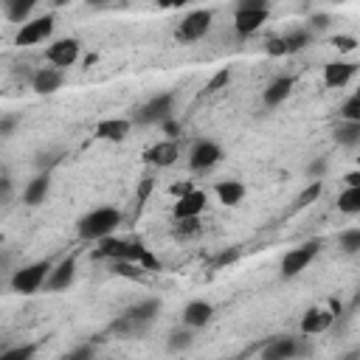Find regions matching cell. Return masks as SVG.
Wrapping results in <instances>:
<instances>
[{
  "instance_id": "obj_1",
  "label": "cell",
  "mask_w": 360,
  "mask_h": 360,
  "mask_svg": "<svg viewBox=\"0 0 360 360\" xmlns=\"http://www.w3.org/2000/svg\"><path fill=\"white\" fill-rule=\"evenodd\" d=\"M118 225H121V211L112 208V205H101V208H93L90 214H84L76 222V233L84 242H98V239L115 233Z\"/></svg>"
},
{
  "instance_id": "obj_2",
  "label": "cell",
  "mask_w": 360,
  "mask_h": 360,
  "mask_svg": "<svg viewBox=\"0 0 360 360\" xmlns=\"http://www.w3.org/2000/svg\"><path fill=\"white\" fill-rule=\"evenodd\" d=\"M172 112H174V93H158L132 112V124H138V127L160 124V121L172 118Z\"/></svg>"
},
{
  "instance_id": "obj_3",
  "label": "cell",
  "mask_w": 360,
  "mask_h": 360,
  "mask_svg": "<svg viewBox=\"0 0 360 360\" xmlns=\"http://www.w3.org/2000/svg\"><path fill=\"white\" fill-rule=\"evenodd\" d=\"M51 267H53V264H51L48 259H39V262H31V264L14 270V276H11V290H14V292H22V295L37 292V290L45 284Z\"/></svg>"
},
{
  "instance_id": "obj_4",
  "label": "cell",
  "mask_w": 360,
  "mask_h": 360,
  "mask_svg": "<svg viewBox=\"0 0 360 360\" xmlns=\"http://www.w3.org/2000/svg\"><path fill=\"white\" fill-rule=\"evenodd\" d=\"M211 20H214V14H211L208 8L188 11V14L180 20V25L174 28V39H177V42H197V39H202V37L211 31Z\"/></svg>"
},
{
  "instance_id": "obj_5",
  "label": "cell",
  "mask_w": 360,
  "mask_h": 360,
  "mask_svg": "<svg viewBox=\"0 0 360 360\" xmlns=\"http://www.w3.org/2000/svg\"><path fill=\"white\" fill-rule=\"evenodd\" d=\"M101 259H127V262H138L141 264V256L146 253V248L141 242H127V239H118V236H104L98 239V250H96Z\"/></svg>"
},
{
  "instance_id": "obj_6",
  "label": "cell",
  "mask_w": 360,
  "mask_h": 360,
  "mask_svg": "<svg viewBox=\"0 0 360 360\" xmlns=\"http://www.w3.org/2000/svg\"><path fill=\"white\" fill-rule=\"evenodd\" d=\"M318 250H321V239H312V242H304V245L287 250L284 259H281V276L284 278H292V276L304 273L309 267V262L318 256Z\"/></svg>"
},
{
  "instance_id": "obj_7",
  "label": "cell",
  "mask_w": 360,
  "mask_h": 360,
  "mask_svg": "<svg viewBox=\"0 0 360 360\" xmlns=\"http://www.w3.org/2000/svg\"><path fill=\"white\" fill-rule=\"evenodd\" d=\"M53 34V14H45V17H34V20H25L20 25V31L14 34V45H37V42H45L48 37Z\"/></svg>"
},
{
  "instance_id": "obj_8",
  "label": "cell",
  "mask_w": 360,
  "mask_h": 360,
  "mask_svg": "<svg viewBox=\"0 0 360 360\" xmlns=\"http://www.w3.org/2000/svg\"><path fill=\"white\" fill-rule=\"evenodd\" d=\"M298 354H309V346L301 343V338H290V335H278L262 349L264 360H287V357H298Z\"/></svg>"
},
{
  "instance_id": "obj_9",
  "label": "cell",
  "mask_w": 360,
  "mask_h": 360,
  "mask_svg": "<svg viewBox=\"0 0 360 360\" xmlns=\"http://www.w3.org/2000/svg\"><path fill=\"white\" fill-rule=\"evenodd\" d=\"M219 160H222V146H219L217 141L202 138V141H197V143L191 146L188 166H191L194 172H208V169H211V166H217Z\"/></svg>"
},
{
  "instance_id": "obj_10",
  "label": "cell",
  "mask_w": 360,
  "mask_h": 360,
  "mask_svg": "<svg viewBox=\"0 0 360 360\" xmlns=\"http://www.w3.org/2000/svg\"><path fill=\"white\" fill-rule=\"evenodd\" d=\"M45 56H48V62L56 65V68H70V65L79 59V39H73V37L56 39V42L48 45Z\"/></svg>"
},
{
  "instance_id": "obj_11",
  "label": "cell",
  "mask_w": 360,
  "mask_h": 360,
  "mask_svg": "<svg viewBox=\"0 0 360 360\" xmlns=\"http://www.w3.org/2000/svg\"><path fill=\"white\" fill-rule=\"evenodd\" d=\"M73 276H76V259L73 256H68V259H62L56 267H51V273H48V278H45V290L48 292H62V290H68L70 284H73Z\"/></svg>"
},
{
  "instance_id": "obj_12",
  "label": "cell",
  "mask_w": 360,
  "mask_h": 360,
  "mask_svg": "<svg viewBox=\"0 0 360 360\" xmlns=\"http://www.w3.org/2000/svg\"><path fill=\"white\" fill-rule=\"evenodd\" d=\"M177 158H180L177 141H158L155 146H149V149L143 152V160H146L149 166H158V169H169Z\"/></svg>"
},
{
  "instance_id": "obj_13",
  "label": "cell",
  "mask_w": 360,
  "mask_h": 360,
  "mask_svg": "<svg viewBox=\"0 0 360 360\" xmlns=\"http://www.w3.org/2000/svg\"><path fill=\"white\" fill-rule=\"evenodd\" d=\"M354 73H357L354 62H329L323 68V84L329 90H340V87H346L354 79Z\"/></svg>"
},
{
  "instance_id": "obj_14",
  "label": "cell",
  "mask_w": 360,
  "mask_h": 360,
  "mask_svg": "<svg viewBox=\"0 0 360 360\" xmlns=\"http://www.w3.org/2000/svg\"><path fill=\"white\" fill-rule=\"evenodd\" d=\"M132 129V118H104L96 124V138L98 141H112L121 143Z\"/></svg>"
},
{
  "instance_id": "obj_15",
  "label": "cell",
  "mask_w": 360,
  "mask_h": 360,
  "mask_svg": "<svg viewBox=\"0 0 360 360\" xmlns=\"http://www.w3.org/2000/svg\"><path fill=\"white\" fill-rule=\"evenodd\" d=\"M205 205H208L205 191L191 188L188 194L177 197V202H174V219H183V217H200V214L205 211Z\"/></svg>"
},
{
  "instance_id": "obj_16",
  "label": "cell",
  "mask_w": 360,
  "mask_h": 360,
  "mask_svg": "<svg viewBox=\"0 0 360 360\" xmlns=\"http://www.w3.org/2000/svg\"><path fill=\"white\" fill-rule=\"evenodd\" d=\"M332 323H335V312H332V309L312 307V309H307L304 318H301V332H304V335H321V332H326Z\"/></svg>"
},
{
  "instance_id": "obj_17",
  "label": "cell",
  "mask_w": 360,
  "mask_h": 360,
  "mask_svg": "<svg viewBox=\"0 0 360 360\" xmlns=\"http://www.w3.org/2000/svg\"><path fill=\"white\" fill-rule=\"evenodd\" d=\"M211 318H214V307H211L208 301H202V298L188 301L186 309H183V323H186L188 329H202Z\"/></svg>"
},
{
  "instance_id": "obj_18",
  "label": "cell",
  "mask_w": 360,
  "mask_h": 360,
  "mask_svg": "<svg viewBox=\"0 0 360 360\" xmlns=\"http://www.w3.org/2000/svg\"><path fill=\"white\" fill-rule=\"evenodd\" d=\"M270 17V8H256V11H236L233 14V28L236 34L248 37V34H256Z\"/></svg>"
},
{
  "instance_id": "obj_19",
  "label": "cell",
  "mask_w": 360,
  "mask_h": 360,
  "mask_svg": "<svg viewBox=\"0 0 360 360\" xmlns=\"http://www.w3.org/2000/svg\"><path fill=\"white\" fill-rule=\"evenodd\" d=\"M62 82H65V76H62L59 68H39L34 73V79H31V87L39 96H51V93H56L62 87Z\"/></svg>"
},
{
  "instance_id": "obj_20",
  "label": "cell",
  "mask_w": 360,
  "mask_h": 360,
  "mask_svg": "<svg viewBox=\"0 0 360 360\" xmlns=\"http://www.w3.org/2000/svg\"><path fill=\"white\" fill-rule=\"evenodd\" d=\"M48 191H51V174L48 172H39L34 180H28V186L22 191V202L25 205H39V202H45Z\"/></svg>"
},
{
  "instance_id": "obj_21",
  "label": "cell",
  "mask_w": 360,
  "mask_h": 360,
  "mask_svg": "<svg viewBox=\"0 0 360 360\" xmlns=\"http://www.w3.org/2000/svg\"><path fill=\"white\" fill-rule=\"evenodd\" d=\"M290 90H292V76H278V79H273L270 84H267V90H264V104L267 107H278L287 96H290Z\"/></svg>"
},
{
  "instance_id": "obj_22",
  "label": "cell",
  "mask_w": 360,
  "mask_h": 360,
  "mask_svg": "<svg viewBox=\"0 0 360 360\" xmlns=\"http://www.w3.org/2000/svg\"><path fill=\"white\" fill-rule=\"evenodd\" d=\"M217 197L222 205H239L245 200V186L239 180H219L217 183Z\"/></svg>"
},
{
  "instance_id": "obj_23",
  "label": "cell",
  "mask_w": 360,
  "mask_h": 360,
  "mask_svg": "<svg viewBox=\"0 0 360 360\" xmlns=\"http://www.w3.org/2000/svg\"><path fill=\"white\" fill-rule=\"evenodd\" d=\"M158 312H160V301H158V298H146V301H141V304H135V307L127 309V315H129L132 321L143 323V326H149Z\"/></svg>"
},
{
  "instance_id": "obj_24",
  "label": "cell",
  "mask_w": 360,
  "mask_h": 360,
  "mask_svg": "<svg viewBox=\"0 0 360 360\" xmlns=\"http://www.w3.org/2000/svg\"><path fill=\"white\" fill-rule=\"evenodd\" d=\"M338 211L340 214H360V186H346L340 194H338Z\"/></svg>"
},
{
  "instance_id": "obj_25",
  "label": "cell",
  "mask_w": 360,
  "mask_h": 360,
  "mask_svg": "<svg viewBox=\"0 0 360 360\" xmlns=\"http://www.w3.org/2000/svg\"><path fill=\"white\" fill-rule=\"evenodd\" d=\"M335 141L346 149H354L360 143V121H343L338 129H335Z\"/></svg>"
},
{
  "instance_id": "obj_26",
  "label": "cell",
  "mask_w": 360,
  "mask_h": 360,
  "mask_svg": "<svg viewBox=\"0 0 360 360\" xmlns=\"http://www.w3.org/2000/svg\"><path fill=\"white\" fill-rule=\"evenodd\" d=\"M39 0H14L11 6H6V14H8V20L11 22H25L28 17H31V11H34V6H37Z\"/></svg>"
},
{
  "instance_id": "obj_27",
  "label": "cell",
  "mask_w": 360,
  "mask_h": 360,
  "mask_svg": "<svg viewBox=\"0 0 360 360\" xmlns=\"http://www.w3.org/2000/svg\"><path fill=\"white\" fill-rule=\"evenodd\" d=\"M110 270L115 276H124V278H143V267L138 262H127V259H112L110 262Z\"/></svg>"
},
{
  "instance_id": "obj_28",
  "label": "cell",
  "mask_w": 360,
  "mask_h": 360,
  "mask_svg": "<svg viewBox=\"0 0 360 360\" xmlns=\"http://www.w3.org/2000/svg\"><path fill=\"white\" fill-rule=\"evenodd\" d=\"M143 329H146V326H143V323H138V321H132L127 312L112 323V332H115V335H121V338H135V335H141Z\"/></svg>"
},
{
  "instance_id": "obj_29",
  "label": "cell",
  "mask_w": 360,
  "mask_h": 360,
  "mask_svg": "<svg viewBox=\"0 0 360 360\" xmlns=\"http://www.w3.org/2000/svg\"><path fill=\"white\" fill-rule=\"evenodd\" d=\"M309 42H312V31H307V28H298V31H292L290 37H284L287 53H298V51H304Z\"/></svg>"
},
{
  "instance_id": "obj_30",
  "label": "cell",
  "mask_w": 360,
  "mask_h": 360,
  "mask_svg": "<svg viewBox=\"0 0 360 360\" xmlns=\"http://www.w3.org/2000/svg\"><path fill=\"white\" fill-rule=\"evenodd\" d=\"M37 354V343H22V346H11L0 352V360H28Z\"/></svg>"
},
{
  "instance_id": "obj_31",
  "label": "cell",
  "mask_w": 360,
  "mask_h": 360,
  "mask_svg": "<svg viewBox=\"0 0 360 360\" xmlns=\"http://www.w3.org/2000/svg\"><path fill=\"white\" fill-rule=\"evenodd\" d=\"M321 191H323V180H312V183L301 191V197H298V202H295V211H301V208H307L309 202H315V200L321 197Z\"/></svg>"
},
{
  "instance_id": "obj_32",
  "label": "cell",
  "mask_w": 360,
  "mask_h": 360,
  "mask_svg": "<svg viewBox=\"0 0 360 360\" xmlns=\"http://www.w3.org/2000/svg\"><path fill=\"white\" fill-rule=\"evenodd\" d=\"M340 248H343V253L354 256L360 250V228H346L340 233Z\"/></svg>"
},
{
  "instance_id": "obj_33",
  "label": "cell",
  "mask_w": 360,
  "mask_h": 360,
  "mask_svg": "<svg viewBox=\"0 0 360 360\" xmlns=\"http://www.w3.org/2000/svg\"><path fill=\"white\" fill-rule=\"evenodd\" d=\"M228 82H231V68H219V70H217V73H214V76L208 79V84L202 87V93H205V96H211V93L222 90V87H225Z\"/></svg>"
},
{
  "instance_id": "obj_34",
  "label": "cell",
  "mask_w": 360,
  "mask_h": 360,
  "mask_svg": "<svg viewBox=\"0 0 360 360\" xmlns=\"http://www.w3.org/2000/svg\"><path fill=\"white\" fill-rule=\"evenodd\" d=\"M194 233H200V217H183V219H177L174 236L186 239V236H194Z\"/></svg>"
},
{
  "instance_id": "obj_35",
  "label": "cell",
  "mask_w": 360,
  "mask_h": 360,
  "mask_svg": "<svg viewBox=\"0 0 360 360\" xmlns=\"http://www.w3.org/2000/svg\"><path fill=\"white\" fill-rule=\"evenodd\" d=\"M191 343H194V338H191L188 329H177V332L169 335V352H183V349H188Z\"/></svg>"
},
{
  "instance_id": "obj_36",
  "label": "cell",
  "mask_w": 360,
  "mask_h": 360,
  "mask_svg": "<svg viewBox=\"0 0 360 360\" xmlns=\"http://www.w3.org/2000/svg\"><path fill=\"white\" fill-rule=\"evenodd\" d=\"M340 118H343V121H360V96H357V93L349 96V98L343 101V107H340Z\"/></svg>"
},
{
  "instance_id": "obj_37",
  "label": "cell",
  "mask_w": 360,
  "mask_h": 360,
  "mask_svg": "<svg viewBox=\"0 0 360 360\" xmlns=\"http://www.w3.org/2000/svg\"><path fill=\"white\" fill-rule=\"evenodd\" d=\"M332 48H338V53H352L357 48V39L352 34H340V37L332 39Z\"/></svg>"
},
{
  "instance_id": "obj_38",
  "label": "cell",
  "mask_w": 360,
  "mask_h": 360,
  "mask_svg": "<svg viewBox=\"0 0 360 360\" xmlns=\"http://www.w3.org/2000/svg\"><path fill=\"white\" fill-rule=\"evenodd\" d=\"M329 22H332V17L323 14V11H318V14H312V17L307 20V31H326Z\"/></svg>"
},
{
  "instance_id": "obj_39",
  "label": "cell",
  "mask_w": 360,
  "mask_h": 360,
  "mask_svg": "<svg viewBox=\"0 0 360 360\" xmlns=\"http://www.w3.org/2000/svg\"><path fill=\"white\" fill-rule=\"evenodd\" d=\"M264 51H267L270 56H287V45H284V37H270V39L264 42Z\"/></svg>"
},
{
  "instance_id": "obj_40",
  "label": "cell",
  "mask_w": 360,
  "mask_h": 360,
  "mask_svg": "<svg viewBox=\"0 0 360 360\" xmlns=\"http://www.w3.org/2000/svg\"><path fill=\"white\" fill-rule=\"evenodd\" d=\"M152 188H155V180H152V177H143V180L138 183V191H135V200H138V205H143V202L149 200Z\"/></svg>"
},
{
  "instance_id": "obj_41",
  "label": "cell",
  "mask_w": 360,
  "mask_h": 360,
  "mask_svg": "<svg viewBox=\"0 0 360 360\" xmlns=\"http://www.w3.org/2000/svg\"><path fill=\"white\" fill-rule=\"evenodd\" d=\"M307 174H309V180H323V174H326V160H323V158L312 160V163L307 166Z\"/></svg>"
},
{
  "instance_id": "obj_42",
  "label": "cell",
  "mask_w": 360,
  "mask_h": 360,
  "mask_svg": "<svg viewBox=\"0 0 360 360\" xmlns=\"http://www.w3.org/2000/svg\"><path fill=\"white\" fill-rule=\"evenodd\" d=\"M256 8H270V0H236V11H256Z\"/></svg>"
},
{
  "instance_id": "obj_43",
  "label": "cell",
  "mask_w": 360,
  "mask_h": 360,
  "mask_svg": "<svg viewBox=\"0 0 360 360\" xmlns=\"http://www.w3.org/2000/svg\"><path fill=\"white\" fill-rule=\"evenodd\" d=\"M93 354H96V349H93L90 343H84V346H79V349L68 352L65 357H68V360H84V357H93Z\"/></svg>"
},
{
  "instance_id": "obj_44",
  "label": "cell",
  "mask_w": 360,
  "mask_h": 360,
  "mask_svg": "<svg viewBox=\"0 0 360 360\" xmlns=\"http://www.w3.org/2000/svg\"><path fill=\"white\" fill-rule=\"evenodd\" d=\"M160 127H163V132L169 135V141H174V138L180 135V124H177L174 118H166V121H160Z\"/></svg>"
},
{
  "instance_id": "obj_45",
  "label": "cell",
  "mask_w": 360,
  "mask_h": 360,
  "mask_svg": "<svg viewBox=\"0 0 360 360\" xmlns=\"http://www.w3.org/2000/svg\"><path fill=\"white\" fill-rule=\"evenodd\" d=\"M14 127H17V115H3V118H0V135H3V138L11 135Z\"/></svg>"
},
{
  "instance_id": "obj_46",
  "label": "cell",
  "mask_w": 360,
  "mask_h": 360,
  "mask_svg": "<svg viewBox=\"0 0 360 360\" xmlns=\"http://www.w3.org/2000/svg\"><path fill=\"white\" fill-rule=\"evenodd\" d=\"M236 256H239V250L236 248H231V250H222L219 256H217V267H222V264H231V262H236Z\"/></svg>"
},
{
  "instance_id": "obj_47",
  "label": "cell",
  "mask_w": 360,
  "mask_h": 360,
  "mask_svg": "<svg viewBox=\"0 0 360 360\" xmlns=\"http://www.w3.org/2000/svg\"><path fill=\"white\" fill-rule=\"evenodd\" d=\"M11 180L8 177H0V202H8L11 200Z\"/></svg>"
},
{
  "instance_id": "obj_48",
  "label": "cell",
  "mask_w": 360,
  "mask_h": 360,
  "mask_svg": "<svg viewBox=\"0 0 360 360\" xmlns=\"http://www.w3.org/2000/svg\"><path fill=\"white\" fill-rule=\"evenodd\" d=\"M191 188H194V186H191L188 180H180V183H174V186H172V194H174V197H183V194H188Z\"/></svg>"
},
{
  "instance_id": "obj_49",
  "label": "cell",
  "mask_w": 360,
  "mask_h": 360,
  "mask_svg": "<svg viewBox=\"0 0 360 360\" xmlns=\"http://www.w3.org/2000/svg\"><path fill=\"white\" fill-rule=\"evenodd\" d=\"M87 6H93V8H112V6H124V0H87Z\"/></svg>"
},
{
  "instance_id": "obj_50",
  "label": "cell",
  "mask_w": 360,
  "mask_h": 360,
  "mask_svg": "<svg viewBox=\"0 0 360 360\" xmlns=\"http://www.w3.org/2000/svg\"><path fill=\"white\" fill-rule=\"evenodd\" d=\"M163 8H180V6H186L188 0H158Z\"/></svg>"
},
{
  "instance_id": "obj_51",
  "label": "cell",
  "mask_w": 360,
  "mask_h": 360,
  "mask_svg": "<svg viewBox=\"0 0 360 360\" xmlns=\"http://www.w3.org/2000/svg\"><path fill=\"white\" fill-rule=\"evenodd\" d=\"M343 180H346V186H360V172H349Z\"/></svg>"
},
{
  "instance_id": "obj_52",
  "label": "cell",
  "mask_w": 360,
  "mask_h": 360,
  "mask_svg": "<svg viewBox=\"0 0 360 360\" xmlns=\"http://www.w3.org/2000/svg\"><path fill=\"white\" fill-rule=\"evenodd\" d=\"M53 3H56V6H65V3H68V0H53Z\"/></svg>"
},
{
  "instance_id": "obj_53",
  "label": "cell",
  "mask_w": 360,
  "mask_h": 360,
  "mask_svg": "<svg viewBox=\"0 0 360 360\" xmlns=\"http://www.w3.org/2000/svg\"><path fill=\"white\" fill-rule=\"evenodd\" d=\"M11 3H14V0H3V6H11Z\"/></svg>"
}]
</instances>
